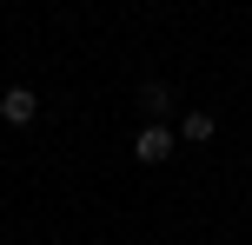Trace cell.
<instances>
[{
    "label": "cell",
    "instance_id": "cell-1",
    "mask_svg": "<svg viewBox=\"0 0 252 245\" xmlns=\"http://www.w3.org/2000/svg\"><path fill=\"white\" fill-rule=\"evenodd\" d=\"M133 159H146V166L173 159V133H166L159 119H146V126H139V139H133Z\"/></svg>",
    "mask_w": 252,
    "mask_h": 245
},
{
    "label": "cell",
    "instance_id": "cell-2",
    "mask_svg": "<svg viewBox=\"0 0 252 245\" xmlns=\"http://www.w3.org/2000/svg\"><path fill=\"white\" fill-rule=\"evenodd\" d=\"M33 113H40V100L27 86H13V93H0V119L7 126H33Z\"/></svg>",
    "mask_w": 252,
    "mask_h": 245
},
{
    "label": "cell",
    "instance_id": "cell-3",
    "mask_svg": "<svg viewBox=\"0 0 252 245\" xmlns=\"http://www.w3.org/2000/svg\"><path fill=\"white\" fill-rule=\"evenodd\" d=\"M139 106H146V119L173 113V93H166V80H146V86H139Z\"/></svg>",
    "mask_w": 252,
    "mask_h": 245
},
{
    "label": "cell",
    "instance_id": "cell-4",
    "mask_svg": "<svg viewBox=\"0 0 252 245\" xmlns=\"http://www.w3.org/2000/svg\"><path fill=\"white\" fill-rule=\"evenodd\" d=\"M179 133H186L192 146H206V139L219 133V119H213V113H186V126H179Z\"/></svg>",
    "mask_w": 252,
    "mask_h": 245
}]
</instances>
